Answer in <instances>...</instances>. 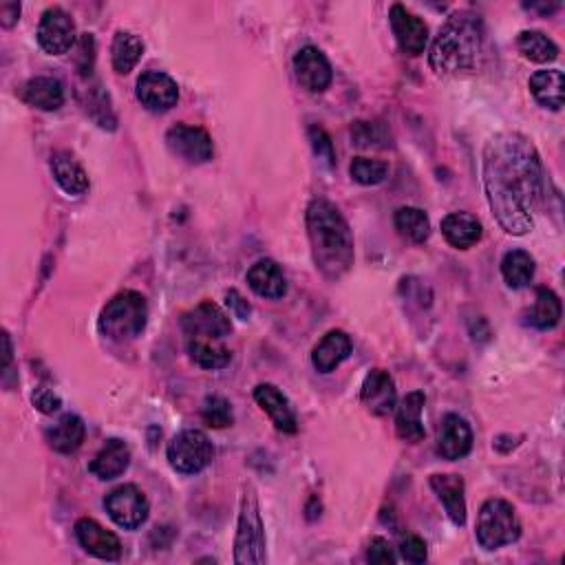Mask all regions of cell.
Here are the masks:
<instances>
[{
	"mask_svg": "<svg viewBox=\"0 0 565 565\" xmlns=\"http://www.w3.org/2000/svg\"><path fill=\"white\" fill-rule=\"evenodd\" d=\"M442 234L455 250H468L482 241V221L468 212H451L442 219Z\"/></svg>",
	"mask_w": 565,
	"mask_h": 565,
	"instance_id": "obj_24",
	"label": "cell"
},
{
	"mask_svg": "<svg viewBox=\"0 0 565 565\" xmlns=\"http://www.w3.org/2000/svg\"><path fill=\"white\" fill-rule=\"evenodd\" d=\"M188 354L195 365L208 371L226 369L232 360L230 349L221 345V340L212 338H188Z\"/></svg>",
	"mask_w": 565,
	"mask_h": 565,
	"instance_id": "obj_30",
	"label": "cell"
},
{
	"mask_svg": "<svg viewBox=\"0 0 565 565\" xmlns=\"http://www.w3.org/2000/svg\"><path fill=\"white\" fill-rule=\"evenodd\" d=\"M426 404V396L422 391H411L409 396L398 404L396 413V431L400 440L409 444H420L424 440V422H422V411Z\"/></svg>",
	"mask_w": 565,
	"mask_h": 565,
	"instance_id": "obj_21",
	"label": "cell"
},
{
	"mask_svg": "<svg viewBox=\"0 0 565 565\" xmlns=\"http://www.w3.org/2000/svg\"><path fill=\"white\" fill-rule=\"evenodd\" d=\"M482 179L501 230L524 237L535 228V212L546 197V173L530 137L517 131L490 137L482 155Z\"/></svg>",
	"mask_w": 565,
	"mask_h": 565,
	"instance_id": "obj_1",
	"label": "cell"
},
{
	"mask_svg": "<svg viewBox=\"0 0 565 565\" xmlns=\"http://www.w3.org/2000/svg\"><path fill=\"white\" fill-rule=\"evenodd\" d=\"M501 276H504L508 287L521 290L535 279V259L526 250H510L501 259Z\"/></svg>",
	"mask_w": 565,
	"mask_h": 565,
	"instance_id": "obj_31",
	"label": "cell"
},
{
	"mask_svg": "<svg viewBox=\"0 0 565 565\" xmlns=\"http://www.w3.org/2000/svg\"><path fill=\"white\" fill-rule=\"evenodd\" d=\"M250 290L263 298H283L287 294V279L281 265L272 259H261L245 274Z\"/></svg>",
	"mask_w": 565,
	"mask_h": 565,
	"instance_id": "obj_25",
	"label": "cell"
},
{
	"mask_svg": "<svg viewBox=\"0 0 565 565\" xmlns=\"http://www.w3.org/2000/svg\"><path fill=\"white\" fill-rule=\"evenodd\" d=\"M3 345H5V369L9 367V362H12V338L5 332L3 334Z\"/></svg>",
	"mask_w": 565,
	"mask_h": 565,
	"instance_id": "obj_45",
	"label": "cell"
},
{
	"mask_svg": "<svg viewBox=\"0 0 565 565\" xmlns=\"http://www.w3.org/2000/svg\"><path fill=\"white\" fill-rule=\"evenodd\" d=\"M475 535L484 550H499L521 537V521L515 506L506 499H488L479 508Z\"/></svg>",
	"mask_w": 565,
	"mask_h": 565,
	"instance_id": "obj_6",
	"label": "cell"
},
{
	"mask_svg": "<svg viewBox=\"0 0 565 565\" xmlns=\"http://www.w3.org/2000/svg\"><path fill=\"white\" fill-rule=\"evenodd\" d=\"M309 140H312L314 153L318 159H323L327 166L336 164V155H334V144L329 140V135L321 129V126H312L309 129Z\"/></svg>",
	"mask_w": 565,
	"mask_h": 565,
	"instance_id": "obj_39",
	"label": "cell"
},
{
	"mask_svg": "<svg viewBox=\"0 0 565 565\" xmlns=\"http://www.w3.org/2000/svg\"><path fill=\"white\" fill-rule=\"evenodd\" d=\"M166 144L170 148V153L193 166L208 164L212 155H215L212 137L204 129H199V126H190V124L173 126V129L166 133Z\"/></svg>",
	"mask_w": 565,
	"mask_h": 565,
	"instance_id": "obj_10",
	"label": "cell"
},
{
	"mask_svg": "<svg viewBox=\"0 0 565 565\" xmlns=\"http://www.w3.org/2000/svg\"><path fill=\"white\" fill-rule=\"evenodd\" d=\"M226 305L230 307V312L239 318V321H248L250 314H252L250 303L245 301V298L241 296V292H237V290H228L226 292Z\"/></svg>",
	"mask_w": 565,
	"mask_h": 565,
	"instance_id": "obj_43",
	"label": "cell"
},
{
	"mask_svg": "<svg viewBox=\"0 0 565 565\" xmlns=\"http://www.w3.org/2000/svg\"><path fill=\"white\" fill-rule=\"evenodd\" d=\"M87 93H89V100H87L89 115L93 117L95 122H98V126H102V129L113 131L115 129V115H113L111 106H109V95L102 91L100 84L93 89H87Z\"/></svg>",
	"mask_w": 565,
	"mask_h": 565,
	"instance_id": "obj_37",
	"label": "cell"
},
{
	"mask_svg": "<svg viewBox=\"0 0 565 565\" xmlns=\"http://www.w3.org/2000/svg\"><path fill=\"white\" fill-rule=\"evenodd\" d=\"M137 100L153 113H166L179 102L177 82L162 71H146L137 80Z\"/></svg>",
	"mask_w": 565,
	"mask_h": 565,
	"instance_id": "obj_13",
	"label": "cell"
},
{
	"mask_svg": "<svg viewBox=\"0 0 565 565\" xmlns=\"http://www.w3.org/2000/svg\"><path fill=\"white\" fill-rule=\"evenodd\" d=\"M104 508L115 524L124 530H137L151 513V504L135 484H124L111 490L104 499Z\"/></svg>",
	"mask_w": 565,
	"mask_h": 565,
	"instance_id": "obj_8",
	"label": "cell"
},
{
	"mask_svg": "<svg viewBox=\"0 0 565 565\" xmlns=\"http://www.w3.org/2000/svg\"><path fill=\"white\" fill-rule=\"evenodd\" d=\"M431 488L442 501L446 515L457 528L466 524V499L464 479L460 475H431Z\"/></svg>",
	"mask_w": 565,
	"mask_h": 565,
	"instance_id": "obj_22",
	"label": "cell"
},
{
	"mask_svg": "<svg viewBox=\"0 0 565 565\" xmlns=\"http://www.w3.org/2000/svg\"><path fill=\"white\" fill-rule=\"evenodd\" d=\"M20 100L40 111H58L65 104V87L58 78L38 76L25 84Z\"/></svg>",
	"mask_w": 565,
	"mask_h": 565,
	"instance_id": "obj_26",
	"label": "cell"
},
{
	"mask_svg": "<svg viewBox=\"0 0 565 565\" xmlns=\"http://www.w3.org/2000/svg\"><path fill=\"white\" fill-rule=\"evenodd\" d=\"M351 351H354L351 338L343 332V329H332V332L325 334L321 343L314 347L312 365L316 371L332 373L351 356Z\"/></svg>",
	"mask_w": 565,
	"mask_h": 565,
	"instance_id": "obj_20",
	"label": "cell"
},
{
	"mask_svg": "<svg viewBox=\"0 0 565 565\" xmlns=\"http://www.w3.org/2000/svg\"><path fill=\"white\" fill-rule=\"evenodd\" d=\"M517 47L519 51L524 53V58H528L530 62H537V65H548V62H554L559 58V47L554 45V40L548 38L543 31H521L517 36Z\"/></svg>",
	"mask_w": 565,
	"mask_h": 565,
	"instance_id": "obj_33",
	"label": "cell"
},
{
	"mask_svg": "<svg viewBox=\"0 0 565 565\" xmlns=\"http://www.w3.org/2000/svg\"><path fill=\"white\" fill-rule=\"evenodd\" d=\"M254 400L259 402V407L270 415L272 424L279 429L281 433H296L298 431V420H296V413L292 409L290 400H287L279 387L274 385H259L254 389Z\"/></svg>",
	"mask_w": 565,
	"mask_h": 565,
	"instance_id": "obj_18",
	"label": "cell"
},
{
	"mask_svg": "<svg viewBox=\"0 0 565 565\" xmlns=\"http://www.w3.org/2000/svg\"><path fill=\"white\" fill-rule=\"evenodd\" d=\"M307 234L316 268L327 279H340L354 265V234L347 219L327 199H314L307 208Z\"/></svg>",
	"mask_w": 565,
	"mask_h": 565,
	"instance_id": "obj_2",
	"label": "cell"
},
{
	"mask_svg": "<svg viewBox=\"0 0 565 565\" xmlns=\"http://www.w3.org/2000/svg\"><path fill=\"white\" fill-rule=\"evenodd\" d=\"M349 175L360 186H378L389 175V164L378 162V159H367V157H356L349 166Z\"/></svg>",
	"mask_w": 565,
	"mask_h": 565,
	"instance_id": "obj_35",
	"label": "cell"
},
{
	"mask_svg": "<svg viewBox=\"0 0 565 565\" xmlns=\"http://www.w3.org/2000/svg\"><path fill=\"white\" fill-rule=\"evenodd\" d=\"M530 93L550 111H561L565 102V76L561 69H543L530 78Z\"/></svg>",
	"mask_w": 565,
	"mask_h": 565,
	"instance_id": "obj_27",
	"label": "cell"
},
{
	"mask_svg": "<svg viewBox=\"0 0 565 565\" xmlns=\"http://www.w3.org/2000/svg\"><path fill=\"white\" fill-rule=\"evenodd\" d=\"M76 537L80 546L102 561H120L122 543L111 530L100 526L95 519L84 517L76 524Z\"/></svg>",
	"mask_w": 565,
	"mask_h": 565,
	"instance_id": "obj_17",
	"label": "cell"
},
{
	"mask_svg": "<svg viewBox=\"0 0 565 565\" xmlns=\"http://www.w3.org/2000/svg\"><path fill=\"white\" fill-rule=\"evenodd\" d=\"M400 554L404 561L418 565V563H424L426 557H429V548H426L424 539L409 535L400 541Z\"/></svg>",
	"mask_w": 565,
	"mask_h": 565,
	"instance_id": "obj_40",
	"label": "cell"
},
{
	"mask_svg": "<svg viewBox=\"0 0 565 565\" xmlns=\"http://www.w3.org/2000/svg\"><path fill=\"white\" fill-rule=\"evenodd\" d=\"M18 14H20L18 3H7L0 7V23H3V27H14Z\"/></svg>",
	"mask_w": 565,
	"mask_h": 565,
	"instance_id": "obj_44",
	"label": "cell"
},
{
	"mask_svg": "<svg viewBox=\"0 0 565 565\" xmlns=\"http://www.w3.org/2000/svg\"><path fill=\"white\" fill-rule=\"evenodd\" d=\"M51 173L69 197H82L91 186L87 170L69 151H56L51 155Z\"/></svg>",
	"mask_w": 565,
	"mask_h": 565,
	"instance_id": "obj_19",
	"label": "cell"
},
{
	"mask_svg": "<svg viewBox=\"0 0 565 565\" xmlns=\"http://www.w3.org/2000/svg\"><path fill=\"white\" fill-rule=\"evenodd\" d=\"M294 71L301 87L309 93H323L334 80L332 65L318 47H303L294 56Z\"/></svg>",
	"mask_w": 565,
	"mask_h": 565,
	"instance_id": "obj_14",
	"label": "cell"
},
{
	"mask_svg": "<svg viewBox=\"0 0 565 565\" xmlns=\"http://www.w3.org/2000/svg\"><path fill=\"white\" fill-rule=\"evenodd\" d=\"M181 327L188 338L223 340L232 334V323L226 312L212 301L199 303L195 309L181 316Z\"/></svg>",
	"mask_w": 565,
	"mask_h": 565,
	"instance_id": "obj_11",
	"label": "cell"
},
{
	"mask_svg": "<svg viewBox=\"0 0 565 565\" xmlns=\"http://www.w3.org/2000/svg\"><path fill=\"white\" fill-rule=\"evenodd\" d=\"M396 230L402 234L404 239H409L413 243H424L431 237V221L429 215L424 210L413 208V206H402L396 210Z\"/></svg>",
	"mask_w": 565,
	"mask_h": 565,
	"instance_id": "obj_34",
	"label": "cell"
},
{
	"mask_svg": "<svg viewBox=\"0 0 565 565\" xmlns=\"http://www.w3.org/2000/svg\"><path fill=\"white\" fill-rule=\"evenodd\" d=\"M389 23L402 53H407V56L424 53L426 45H429V27L420 16L411 14L404 5H393L389 12Z\"/></svg>",
	"mask_w": 565,
	"mask_h": 565,
	"instance_id": "obj_12",
	"label": "cell"
},
{
	"mask_svg": "<svg viewBox=\"0 0 565 565\" xmlns=\"http://www.w3.org/2000/svg\"><path fill=\"white\" fill-rule=\"evenodd\" d=\"M367 561L376 565H393L396 563V552H393L391 543L382 537H373L367 550Z\"/></svg>",
	"mask_w": 565,
	"mask_h": 565,
	"instance_id": "obj_41",
	"label": "cell"
},
{
	"mask_svg": "<svg viewBox=\"0 0 565 565\" xmlns=\"http://www.w3.org/2000/svg\"><path fill=\"white\" fill-rule=\"evenodd\" d=\"M351 135H354L356 146L362 148H387V131L382 124H369V122H356L354 129H351Z\"/></svg>",
	"mask_w": 565,
	"mask_h": 565,
	"instance_id": "obj_38",
	"label": "cell"
},
{
	"mask_svg": "<svg viewBox=\"0 0 565 565\" xmlns=\"http://www.w3.org/2000/svg\"><path fill=\"white\" fill-rule=\"evenodd\" d=\"M148 321V303L140 292L126 290L113 296L100 314V332L115 340V343H129L142 336Z\"/></svg>",
	"mask_w": 565,
	"mask_h": 565,
	"instance_id": "obj_4",
	"label": "cell"
},
{
	"mask_svg": "<svg viewBox=\"0 0 565 565\" xmlns=\"http://www.w3.org/2000/svg\"><path fill=\"white\" fill-rule=\"evenodd\" d=\"M168 462L181 475H197L215 460V444L199 429L177 433L168 444Z\"/></svg>",
	"mask_w": 565,
	"mask_h": 565,
	"instance_id": "obj_7",
	"label": "cell"
},
{
	"mask_svg": "<svg viewBox=\"0 0 565 565\" xmlns=\"http://www.w3.org/2000/svg\"><path fill=\"white\" fill-rule=\"evenodd\" d=\"M31 400H34V407H36L38 411L47 413V415L60 411V407H62V400H60L58 393L53 391V389H47V387L36 389L34 396H31Z\"/></svg>",
	"mask_w": 565,
	"mask_h": 565,
	"instance_id": "obj_42",
	"label": "cell"
},
{
	"mask_svg": "<svg viewBox=\"0 0 565 565\" xmlns=\"http://www.w3.org/2000/svg\"><path fill=\"white\" fill-rule=\"evenodd\" d=\"M84 433H87V429H84V422H82L80 415L67 413L51 426L49 433H47V440H49V446L53 451L69 455V453H76L80 449L82 442H84Z\"/></svg>",
	"mask_w": 565,
	"mask_h": 565,
	"instance_id": "obj_28",
	"label": "cell"
},
{
	"mask_svg": "<svg viewBox=\"0 0 565 565\" xmlns=\"http://www.w3.org/2000/svg\"><path fill=\"white\" fill-rule=\"evenodd\" d=\"M360 398L371 415H378V418H385V415H389L393 409H396V402H398L396 382H393L391 373L385 369L369 371L365 382H362Z\"/></svg>",
	"mask_w": 565,
	"mask_h": 565,
	"instance_id": "obj_16",
	"label": "cell"
},
{
	"mask_svg": "<svg viewBox=\"0 0 565 565\" xmlns=\"http://www.w3.org/2000/svg\"><path fill=\"white\" fill-rule=\"evenodd\" d=\"M201 418L210 426V429H228L234 422L232 404L221 396H208L201 407Z\"/></svg>",
	"mask_w": 565,
	"mask_h": 565,
	"instance_id": "obj_36",
	"label": "cell"
},
{
	"mask_svg": "<svg viewBox=\"0 0 565 565\" xmlns=\"http://www.w3.org/2000/svg\"><path fill=\"white\" fill-rule=\"evenodd\" d=\"M38 45L49 56H65L76 47V23L62 7H49L40 18Z\"/></svg>",
	"mask_w": 565,
	"mask_h": 565,
	"instance_id": "obj_9",
	"label": "cell"
},
{
	"mask_svg": "<svg viewBox=\"0 0 565 565\" xmlns=\"http://www.w3.org/2000/svg\"><path fill=\"white\" fill-rule=\"evenodd\" d=\"M473 451V429L457 413L444 415L440 433H437V455L442 460L457 462Z\"/></svg>",
	"mask_w": 565,
	"mask_h": 565,
	"instance_id": "obj_15",
	"label": "cell"
},
{
	"mask_svg": "<svg viewBox=\"0 0 565 565\" xmlns=\"http://www.w3.org/2000/svg\"><path fill=\"white\" fill-rule=\"evenodd\" d=\"M129 464H131L129 444L117 440V437H111V440H106V444L102 446V451L93 457L89 471L98 479H102V482H109V479H115L126 473Z\"/></svg>",
	"mask_w": 565,
	"mask_h": 565,
	"instance_id": "obj_23",
	"label": "cell"
},
{
	"mask_svg": "<svg viewBox=\"0 0 565 565\" xmlns=\"http://www.w3.org/2000/svg\"><path fill=\"white\" fill-rule=\"evenodd\" d=\"M484 20L471 9H460L449 16L433 40L429 65L437 76H460L482 65Z\"/></svg>",
	"mask_w": 565,
	"mask_h": 565,
	"instance_id": "obj_3",
	"label": "cell"
},
{
	"mask_svg": "<svg viewBox=\"0 0 565 565\" xmlns=\"http://www.w3.org/2000/svg\"><path fill=\"white\" fill-rule=\"evenodd\" d=\"M144 56V42L140 36L131 34V31H117L111 45V62L115 73L126 76L131 73L137 62Z\"/></svg>",
	"mask_w": 565,
	"mask_h": 565,
	"instance_id": "obj_29",
	"label": "cell"
},
{
	"mask_svg": "<svg viewBox=\"0 0 565 565\" xmlns=\"http://www.w3.org/2000/svg\"><path fill=\"white\" fill-rule=\"evenodd\" d=\"M265 548L268 546H265V526L261 519L259 499L254 495L252 486H245L239 508L237 539H234V563L261 565L268 561V550Z\"/></svg>",
	"mask_w": 565,
	"mask_h": 565,
	"instance_id": "obj_5",
	"label": "cell"
},
{
	"mask_svg": "<svg viewBox=\"0 0 565 565\" xmlns=\"http://www.w3.org/2000/svg\"><path fill=\"white\" fill-rule=\"evenodd\" d=\"M561 301L559 296L554 294L550 287H537L535 305H532L528 314V323L537 329H554L561 321Z\"/></svg>",
	"mask_w": 565,
	"mask_h": 565,
	"instance_id": "obj_32",
	"label": "cell"
}]
</instances>
